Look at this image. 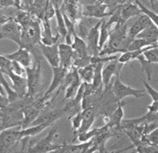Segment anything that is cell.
<instances>
[{"instance_id":"6da1fadb","label":"cell","mask_w":158,"mask_h":153,"mask_svg":"<svg viewBox=\"0 0 158 153\" xmlns=\"http://www.w3.org/2000/svg\"><path fill=\"white\" fill-rule=\"evenodd\" d=\"M127 26L126 23L121 24L114 30L109 36V39L98 56H112L116 53L127 52V48L132 40L127 35Z\"/></svg>"},{"instance_id":"7a4b0ae2","label":"cell","mask_w":158,"mask_h":153,"mask_svg":"<svg viewBox=\"0 0 158 153\" xmlns=\"http://www.w3.org/2000/svg\"><path fill=\"white\" fill-rule=\"evenodd\" d=\"M26 79L27 83V96L36 99L41 90L42 85V65L38 56H35V60L29 67L26 68Z\"/></svg>"},{"instance_id":"3957f363","label":"cell","mask_w":158,"mask_h":153,"mask_svg":"<svg viewBox=\"0 0 158 153\" xmlns=\"http://www.w3.org/2000/svg\"><path fill=\"white\" fill-rule=\"evenodd\" d=\"M41 25V20L36 19L28 26L22 27L21 45L19 47L26 48L30 52L35 51V47L41 43L42 39Z\"/></svg>"},{"instance_id":"277c9868","label":"cell","mask_w":158,"mask_h":153,"mask_svg":"<svg viewBox=\"0 0 158 153\" xmlns=\"http://www.w3.org/2000/svg\"><path fill=\"white\" fill-rule=\"evenodd\" d=\"M60 136L57 129L51 130L45 138L31 144L28 148V153H50L60 150L65 146L64 144L54 143V140Z\"/></svg>"},{"instance_id":"5b68a950","label":"cell","mask_w":158,"mask_h":153,"mask_svg":"<svg viewBox=\"0 0 158 153\" xmlns=\"http://www.w3.org/2000/svg\"><path fill=\"white\" fill-rule=\"evenodd\" d=\"M112 92L118 101H123L127 97L132 96L134 98H143L145 93L143 89H137L125 85L120 79V73L115 76L111 86Z\"/></svg>"},{"instance_id":"8992f818","label":"cell","mask_w":158,"mask_h":153,"mask_svg":"<svg viewBox=\"0 0 158 153\" xmlns=\"http://www.w3.org/2000/svg\"><path fill=\"white\" fill-rule=\"evenodd\" d=\"M22 27L15 18H11L0 27V40L8 39L19 47L21 45Z\"/></svg>"},{"instance_id":"52a82bcc","label":"cell","mask_w":158,"mask_h":153,"mask_svg":"<svg viewBox=\"0 0 158 153\" xmlns=\"http://www.w3.org/2000/svg\"><path fill=\"white\" fill-rule=\"evenodd\" d=\"M62 13H65L75 23L83 18L84 4L82 0H63L60 7Z\"/></svg>"},{"instance_id":"ba28073f","label":"cell","mask_w":158,"mask_h":153,"mask_svg":"<svg viewBox=\"0 0 158 153\" xmlns=\"http://www.w3.org/2000/svg\"><path fill=\"white\" fill-rule=\"evenodd\" d=\"M102 21L103 19L98 20V22H97L94 26H92L85 38L88 53L92 57L98 56L100 52L99 47H98V42H99V31H100Z\"/></svg>"},{"instance_id":"9c48e42d","label":"cell","mask_w":158,"mask_h":153,"mask_svg":"<svg viewBox=\"0 0 158 153\" xmlns=\"http://www.w3.org/2000/svg\"><path fill=\"white\" fill-rule=\"evenodd\" d=\"M22 141L21 130H4L0 132V153H8L15 143Z\"/></svg>"},{"instance_id":"30bf717a","label":"cell","mask_w":158,"mask_h":153,"mask_svg":"<svg viewBox=\"0 0 158 153\" xmlns=\"http://www.w3.org/2000/svg\"><path fill=\"white\" fill-rule=\"evenodd\" d=\"M112 12L109 10V8L105 4L98 3L96 1L94 4H87L84 5L83 18H98L99 20L104 19L106 17H110Z\"/></svg>"},{"instance_id":"8fae6325","label":"cell","mask_w":158,"mask_h":153,"mask_svg":"<svg viewBox=\"0 0 158 153\" xmlns=\"http://www.w3.org/2000/svg\"><path fill=\"white\" fill-rule=\"evenodd\" d=\"M68 70L61 66L52 68V81L50 84L49 87L43 93V96L48 99L52 98V94L54 93L56 90H58L62 85V82L65 79V76L67 73Z\"/></svg>"},{"instance_id":"7c38bea8","label":"cell","mask_w":158,"mask_h":153,"mask_svg":"<svg viewBox=\"0 0 158 153\" xmlns=\"http://www.w3.org/2000/svg\"><path fill=\"white\" fill-rule=\"evenodd\" d=\"M38 48L42 55L46 58L47 62L52 68L60 66V54H59V43L52 46H45L40 43Z\"/></svg>"},{"instance_id":"4fadbf2b","label":"cell","mask_w":158,"mask_h":153,"mask_svg":"<svg viewBox=\"0 0 158 153\" xmlns=\"http://www.w3.org/2000/svg\"><path fill=\"white\" fill-rule=\"evenodd\" d=\"M123 66V65L118 63V60L109 61L104 65L102 70V78L104 87L112 85V80L115 78L118 73H121Z\"/></svg>"},{"instance_id":"5bb4252c","label":"cell","mask_w":158,"mask_h":153,"mask_svg":"<svg viewBox=\"0 0 158 153\" xmlns=\"http://www.w3.org/2000/svg\"><path fill=\"white\" fill-rule=\"evenodd\" d=\"M124 105H126V103L123 102L110 116L104 118V123L110 129L119 131V132L122 131V122L124 118V110H123Z\"/></svg>"},{"instance_id":"9a60e30c","label":"cell","mask_w":158,"mask_h":153,"mask_svg":"<svg viewBox=\"0 0 158 153\" xmlns=\"http://www.w3.org/2000/svg\"><path fill=\"white\" fill-rule=\"evenodd\" d=\"M5 56L8 57L11 60L19 63L25 69L29 67L33 62L31 52L23 47H19L16 52L9 53V54H5Z\"/></svg>"},{"instance_id":"2e32d148","label":"cell","mask_w":158,"mask_h":153,"mask_svg":"<svg viewBox=\"0 0 158 153\" xmlns=\"http://www.w3.org/2000/svg\"><path fill=\"white\" fill-rule=\"evenodd\" d=\"M152 23L148 16L145 15L144 13H142L138 16L137 20L133 23L132 26L130 27V28L127 31V35L130 39L133 40L137 37L139 34L145 30L148 27H149L151 24Z\"/></svg>"},{"instance_id":"e0dca14e","label":"cell","mask_w":158,"mask_h":153,"mask_svg":"<svg viewBox=\"0 0 158 153\" xmlns=\"http://www.w3.org/2000/svg\"><path fill=\"white\" fill-rule=\"evenodd\" d=\"M42 39L41 43L45 46H52V45L59 43V37L60 34L57 32L56 36L52 35V27L50 24V20L42 19Z\"/></svg>"},{"instance_id":"ac0fdd59","label":"cell","mask_w":158,"mask_h":153,"mask_svg":"<svg viewBox=\"0 0 158 153\" xmlns=\"http://www.w3.org/2000/svg\"><path fill=\"white\" fill-rule=\"evenodd\" d=\"M7 75L12 81L11 87L14 92H16L20 99H24L27 94V83L26 77L14 75L13 73H9Z\"/></svg>"},{"instance_id":"d6986e66","label":"cell","mask_w":158,"mask_h":153,"mask_svg":"<svg viewBox=\"0 0 158 153\" xmlns=\"http://www.w3.org/2000/svg\"><path fill=\"white\" fill-rule=\"evenodd\" d=\"M59 54H60V66L69 70L72 66L74 59V52L71 45L66 43H59Z\"/></svg>"},{"instance_id":"ffe728a7","label":"cell","mask_w":158,"mask_h":153,"mask_svg":"<svg viewBox=\"0 0 158 153\" xmlns=\"http://www.w3.org/2000/svg\"><path fill=\"white\" fill-rule=\"evenodd\" d=\"M117 10L119 13L123 21H124L125 23H127V20H129L130 18L138 17L140 14H142V11L139 7L137 4H134L131 2L120 5L117 8Z\"/></svg>"},{"instance_id":"44dd1931","label":"cell","mask_w":158,"mask_h":153,"mask_svg":"<svg viewBox=\"0 0 158 153\" xmlns=\"http://www.w3.org/2000/svg\"><path fill=\"white\" fill-rule=\"evenodd\" d=\"M82 111V123L80 127V129L75 134V136L80 133H83V132H88L89 130H90L92 125L95 121L96 116V110L94 107L89 108V109H84L81 110Z\"/></svg>"},{"instance_id":"7402d4cb","label":"cell","mask_w":158,"mask_h":153,"mask_svg":"<svg viewBox=\"0 0 158 153\" xmlns=\"http://www.w3.org/2000/svg\"><path fill=\"white\" fill-rule=\"evenodd\" d=\"M71 47L74 52V59H81V58H85L89 56L87 51L85 41L78 34H75V36H73Z\"/></svg>"},{"instance_id":"603a6c76","label":"cell","mask_w":158,"mask_h":153,"mask_svg":"<svg viewBox=\"0 0 158 153\" xmlns=\"http://www.w3.org/2000/svg\"><path fill=\"white\" fill-rule=\"evenodd\" d=\"M137 37L148 41L152 46L158 45V27L155 24L152 23L145 30H143Z\"/></svg>"},{"instance_id":"cb8c5ba5","label":"cell","mask_w":158,"mask_h":153,"mask_svg":"<svg viewBox=\"0 0 158 153\" xmlns=\"http://www.w3.org/2000/svg\"><path fill=\"white\" fill-rule=\"evenodd\" d=\"M49 127V125L47 124H36L31 125V127H27L24 129H21L22 139L27 140L31 137H35V136L38 135L39 133H41L42 131H44Z\"/></svg>"},{"instance_id":"d4e9b609","label":"cell","mask_w":158,"mask_h":153,"mask_svg":"<svg viewBox=\"0 0 158 153\" xmlns=\"http://www.w3.org/2000/svg\"><path fill=\"white\" fill-rule=\"evenodd\" d=\"M94 67L95 65L90 64L81 69H78V74L80 75L81 81L86 84H92L94 74Z\"/></svg>"},{"instance_id":"484cf974","label":"cell","mask_w":158,"mask_h":153,"mask_svg":"<svg viewBox=\"0 0 158 153\" xmlns=\"http://www.w3.org/2000/svg\"><path fill=\"white\" fill-rule=\"evenodd\" d=\"M56 23H57V32L60 34V36H62L64 40L68 34L67 29L65 27V23L64 20L62 12L60 10V7H56Z\"/></svg>"},{"instance_id":"4316f807","label":"cell","mask_w":158,"mask_h":153,"mask_svg":"<svg viewBox=\"0 0 158 153\" xmlns=\"http://www.w3.org/2000/svg\"><path fill=\"white\" fill-rule=\"evenodd\" d=\"M104 126L101 127H97L94 129L89 130L88 132H83V133H80L75 136V139H77L80 143H88L89 141H91L93 138H94L96 136H98L100 132L104 130Z\"/></svg>"},{"instance_id":"83f0119b","label":"cell","mask_w":158,"mask_h":153,"mask_svg":"<svg viewBox=\"0 0 158 153\" xmlns=\"http://www.w3.org/2000/svg\"><path fill=\"white\" fill-rule=\"evenodd\" d=\"M81 84H82V81L80 78V75H78L77 77L75 79V81H73L71 84H70L67 88L65 89V92L64 100H67V99H71L72 97H75Z\"/></svg>"},{"instance_id":"f1b7e54d","label":"cell","mask_w":158,"mask_h":153,"mask_svg":"<svg viewBox=\"0 0 158 153\" xmlns=\"http://www.w3.org/2000/svg\"><path fill=\"white\" fill-rule=\"evenodd\" d=\"M109 31L106 27V21L103 19L100 27V31H99V42H98V47H99V51H101L104 47L106 45L109 39Z\"/></svg>"},{"instance_id":"f546056e","label":"cell","mask_w":158,"mask_h":153,"mask_svg":"<svg viewBox=\"0 0 158 153\" xmlns=\"http://www.w3.org/2000/svg\"><path fill=\"white\" fill-rule=\"evenodd\" d=\"M136 4H137L139 8L142 11V13H144L145 15H147L149 18L152 23L153 24H155L156 26L158 27V14L156 13L155 11L151 10L149 8H148L146 6L143 5V3L140 2V0H136Z\"/></svg>"},{"instance_id":"4dcf8cb0","label":"cell","mask_w":158,"mask_h":153,"mask_svg":"<svg viewBox=\"0 0 158 153\" xmlns=\"http://www.w3.org/2000/svg\"><path fill=\"white\" fill-rule=\"evenodd\" d=\"M152 45L144 39H142V38H137L136 37L135 39H133L131 42L130 45L128 46V48H127V51L129 52H132V51H137V50H142L143 48H146V47H150ZM156 46V45H155Z\"/></svg>"},{"instance_id":"1f68e13d","label":"cell","mask_w":158,"mask_h":153,"mask_svg":"<svg viewBox=\"0 0 158 153\" xmlns=\"http://www.w3.org/2000/svg\"><path fill=\"white\" fill-rule=\"evenodd\" d=\"M12 65H13V60L6 57L5 55H0V70L3 74L8 75L9 73H11Z\"/></svg>"},{"instance_id":"d6a6232c","label":"cell","mask_w":158,"mask_h":153,"mask_svg":"<svg viewBox=\"0 0 158 153\" xmlns=\"http://www.w3.org/2000/svg\"><path fill=\"white\" fill-rule=\"evenodd\" d=\"M70 120L73 129V133L76 134L81 127V123H82V111L75 113L72 117L70 118Z\"/></svg>"},{"instance_id":"836d02e7","label":"cell","mask_w":158,"mask_h":153,"mask_svg":"<svg viewBox=\"0 0 158 153\" xmlns=\"http://www.w3.org/2000/svg\"><path fill=\"white\" fill-rule=\"evenodd\" d=\"M97 2L103 4H105L109 8V10L111 11L112 13H114V11L122 5L123 3H129L131 2L130 0H97Z\"/></svg>"},{"instance_id":"e575fe53","label":"cell","mask_w":158,"mask_h":153,"mask_svg":"<svg viewBox=\"0 0 158 153\" xmlns=\"http://www.w3.org/2000/svg\"><path fill=\"white\" fill-rule=\"evenodd\" d=\"M143 56L151 64H158V47H155L144 52Z\"/></svg>"},{"instance_id":"d590c367","label":"cell","mask_w":158,"mask_h":153,"mask_svg":"<svg viewBox=\"0 0 158 153\" xmlns=\"http://www.w3.org/2000/svg\"><path fill=\"white\" fill-rule=\"evenodd\" d=\"M34 0H19L18 10L31 13L33 8Z\"/></svg>"},{"instance_id":"8d00e7d4","label":"cell","mask_w":158,"mask_h":153,"mask_svg":"<svg viewBox=\"0 0 158 153\" xmlns=\"http://www.w3.org/2000/svg\"><path fill=\"white\" fill-rule=\"evenodd\" d=\"M54 16H56V8L53 6L51 2L49 1V3H47L46 9L44 12V16L42 19H47V20H51Z\"/></svg>"},{"instance_id":"74e56055","label":"cell","mask_w":158,"mask_h":153,"mask_svg":"<svg viewBox=\"0 0 158 153\" xmlns=\"http://www.w3.org/2000/svg\"><path fill=\"white\" fill-rule=\"evenodd\" d=\"M143 84H144L146 91L150 95V97L152 99V101H158V91L156 90L153 87H152L147 81H143Z\"/></svg>"},{"instance_id":"f35d334b","label":"cell","mask_w":158,"mask_h":153,"mask_svg":"<svg viewBox=\"0 0 158 153\" xmlns=\"http://www.w3.org/2000/svg\"><path fill=\"white\" fill-rule=\"evenodd\" d=\"M25 72H26V70H25V68H24L23 65H21L19 63L16 62V61H13V60L12 71H11V73H13L14 75L23 76V75Z\"/></svg>"},{"instance_id":"ab89813d","label":"cell","mask_w":158,"mask_h":153,"mask_svg":"<svg viewBox=\"0 0 158 153\" xmlns=\"http://www.w3.org/2000/svg\"><path fill=\"white\" fill-rule=\"evenodd\" d=\"M10 104V102L8 100V97L4 94L0 93V109H4Z\"/></svg>"},{"instance_id":"60d3db41","label":"cell","mask_w":158,"mask_h":153,"mask_svg":"<svg viewBox=\"0 0 158 153\" xmlns=\"http://www.w3.org/2000/svg\"><path fill=\"white\" fill-rule=\"evenodd\" d=\"M12 6L15 7V1L14 0H0V9L9 8Z\"/></svg>"},{"instance_id":"b9f144b4","label":"cell","mask_w":158,"mask_h":153,"mask_svg":"<svg viewBox=\"0 0 158 153\" xmlns=\"http://www.w3.org/2000/svg\"><path fill=\"white\" fill-rule=\"evenodd\" d=\"M148 113L156 114L158 113V101H152V103L148 106Z\"/></svg>"},{"instance_id":"7bdbcfd3","label":"cell","mask_w":158,"mask_h":153,"mask_svg":"<svg viewBox=\"0 0 158 153\" xmlns=\"http://www.w3.org/2000/svg\"><path fill=\"white\" fill-rule=\"evenodd\" d=\"M3 110H2V109H0V116H2V115H3Z\"/></svg>"},{"instance_id":"ee69618b","label":"cell","mask_w":158,"mask_h":153,"mask_svg":"<svg viewBox=\"0 0 158 153\" xmlns=\"http://www.w3.org/2000/svg\"><path fill=\"white\" fill-rule=\"evenodd\" d=\"M152 153H158V151L157 150H152Z\"/></svg>"},{"instance_id":"f6af8a7d","label":"cell","mask_w":158,"mask_h":153,"mask_svg":"<svg viewBox=\"0 0 158 153\" xmlns=\"http://www.w3.org/2000/svg\"><path fill=\"white\" fill-rule=\"evenodd\" d=\"M130 1H132V0H130Z\"/></svg>"},{"instance_id":"bcb514c9","label":"cell","mask_w":158,"mask_h":153,"mask_svg":"<svg viewBox=\"0 0 158 153\" xmlns=\"http://www.w3.org/2000/svg\"><path fill=\"white\" fill-rule=\"evenodd\" d=\"M135 153H137V152H135Z\"/></svg>"}]
</instances>
